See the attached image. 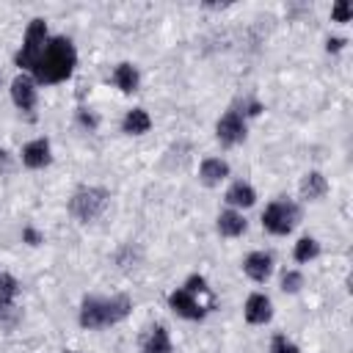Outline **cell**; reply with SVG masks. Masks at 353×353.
Here are the masks:
<instances>
[{"mask_svg": "<svg viewBox=\"0 0 353 353\" xmlns=\"http://www.w3.org/2000/svg\"><path fill=\"white\" fill-rule=\"evenodd\" d=\"M74 63H77V52L72 41L63 36H55V39H47L41 55L33 63V74L39 83H61L74 72Z\"/></svg>", "mask_w": 353, "mask_h": 353, "instance_id": "6da1fadb", "label": "cell"}, {"mask_svg": "<svg viewBox=\"0 0 353 353\" xmlns=\"http://www.w3.org/2000/svg\"><path fill=\"white\" fill-rule=\"evenodd\" d=\"M132 303L127 295H113V298H85L80 309V325L83 328H105L130 314Z\"/></svg>", "mask_w": 353, "mask_h": 353, "instance_id": "7a4b0ae2", "label": "cell"}, {"mask_svg": "<svg viewBox=\"0 0 353 353\" xmlns=\"http://www.w3.org/2000/svg\"><path fill=\"white\" fill-rule=\"evenodd\" d=\"M105 207H108V190H102V188H83L69 201L72 215L80 221H94Z\"/></svg>", "mask_w": 353, "mask_h": 353, "instance_id": "3957f363", "label": "cell"}, {"mask_svg": "<svg viewBox=\"0 0 353 353\" xmlns=\"http://www.w3.org/2000/svg\"><path fill=\"white\" fill-rule=\"evenodd\" d=\"M47 44V22L44 19H30L28 30H25V41H22V50L17 52V63L22 69H33L36 58L41 55Z\"/></svg>", "mask_w": 353, "mask_h": 353, "instance_id": "277c9868", "label": "cell"}, {"mask_svg": "<svg viewBox=\"0 0 353 353\" xmlns=\"http://www.w3.org/2000/svg\"><path fill=\"white\" fill-rule=\"evenodd\" d=\"M262 223H265V229L273 232V234H287V232H292V226L298 223V207H295L292 201H287V199L273 201V204L265 210Z\"/></svg>", "mask_w": 353, "mask_h": 353, "instance_id": "5b68a950", "label": "cell"}, {"mask_svg": "<svg viewBox=\"0 0 353 353\" xmlns=\"http://www.w3.org/2000/svg\"><path fill=\"white\" fill-rule=\"evenodd\" d=\"M245 138V121L240 116V110H226V116L218 121V141L223 146H234Z\"/></svg>", "mask_w": 353, "mask_h": 353, "instance_id": "8992f818", "label": "cell"}, {"mask_svg": "<svg viewBox=\"0 0 353 353\" xmlns=\"http://www.w3.org/2000/svg\"><path fill=\"white\" fill-rule=\"evenodd\" d=\"M168 303H171V309H174L176 314H182V317H188V320H201V317H204L201 303H199L188 290H176V292H171Z\"/></svg>", "mask_w": 353, "mask_h": 353, "instance_id": "52a82bcc", "label": "cell"}, {"mask_svg": "<svg viewBox=\"0 0 353 353\" xmlns=\"http://www.w3.org/2000/svg\"><path fill=\"white\" fill-rule=\"evenodd\" d=\"M11 99H14V105H17L19 110H30V108L36 105V88H33V80L25 77V74L14 77V83H11Z\"/></svg>", "mask_w": 353, "mask_h": 353, "instance_id": "ba28073f", "label": "cell"}, {"mask_svg": "<svg viewBox=\"0 0 353 353\" xmlns=\"http://www.w3.org/2000/svg\"><path fill=\"white\" fill-rule=\"evenodd\" d=\"M243 270L248 273V279L265 281V279L270 276V270H273V259H270V254H265V251H254V254L245 256Z\"/></svg>", "mask_w": 353, "mask_h": 353, "instance_id": "9c48e42d", "label": "cell"}, {"mask_svg": "<svg viewBox=\"0 0 353 353\" xmlns=\"http://www.w3.org/2000/svg\"><path fill=\"white\" fill-rule=\"evenodd\" d=\"M22 163L28 168H44L50 163V143L44 138L39 141H30L25 149H22Z\"/></svg>", "mask_w": 353, "mask_h": 353, "instance_id": "30bf717a", "label": "cell"}, {"mask_svg": "<svg viewBox=\"0 0 353 353\" xmlns=\"http://www.w3.org/2000/svg\"><path fill=\"white\" fill-rule=\"evenodd\" d=\"M270 314H273V306H270V301H268L265 295L254 292V295L245 301V320H248V323H254V325L268 323Z\"/></svg>", "mask_w": 353, "mask_h": 353, "instance_id": "8fae6325", "label": "cell"}, {"mask_svg": "<svg viewBox=\"0 0 353 353\" xmlns=\"http://www.w3.org/2000/svg\"><path fill=\"white\" fill-rule=\"evenodd\" d=\"M218 232L223 237H237V234L245 232V218L240 212H234V210H226V212L218 215Z\"/></svg>", "mask_w": 353, "mask_h": 353, "instance_id": "7c38bea8", "label": "cell"}, {"mask_svg": "<svg viewBox=\"0 0 353 353\" xmlns=\"http://www.w3.org/2000/svg\"><path fill=\"white\" fill-rule=\"evenodd\" d=\"M226 174H229V165L223 160H218V157L204 160L201 163V171H199V176H201L204 185H218L221 179H226Z\"/></svg>", "mask_w": 353, "mask_h": 353, "instance_id": "4fadbf2b", "label": "cell"}, {"mask_svg": "<svg viewBox=\"0 0 353 353\" xmlns=\"http://www.w3.org/2000/svg\"><path fill=\"white\" fill-rule=\"evenodd\" d=\"M143 353H171V339L163 325H154L143 342Z\"/></svg>", "mask_w": 353, "mask_h": 353, "instance_id": "5bb4252c", "label": "cell"}, {"mask_svg": "<svg viewBox=\"0 0 353 353\" xmlns=\"http://www.w3.org/2000/svg\"><path fill=\"white\" fill-rule=\"evenodd\" d=\"M121 127H124V132H130V135H141V132H146V130L152 127V119L146 116V110H141V108H132V110L124 116Z\"/></svg>", "mask_w": 353, "mask_h": 353, "instance_id": "9a60e30c", "label": "cell"}, {"mask_svg": "<svg viewBox=\"0 0 353 353\" xmlns=\"http://www.w3.org/2000/svg\"><path fill=\"white\" fill-rule=\"evenodd\" d=\"M325 190H328V182H325V176L317 174V171L306 174L303 182H301V193H303V199H312V201H314V199L325 196Z\"/></svg>", "mask_w": 353, "mask_h": 353, "instance_id": "2e32d148", "label": "cell"}, {"mask_svg": "<svg viewBox=\"0 0 353 353\" xmlns=\"http://www.w3.org/2000/svg\"><path fill=\"white\" fill-rule=\"evenodd\" d=\"M254 199H256V193H254V188L245 185V182H234V185L226 190V201L234 204V207H251Z\"/></svg>", "mask_w": 353, "mask_h": 353, "instance_id": "e0dca14e", "label": "cell"}, {"mask_svg": "<svg viewBox=\"0 0 353 353\" xmlns=\"http://www.w3.org/2000/svg\"><path fill=\"white\" fill-rule=\"evenodd\" d=\"M113 80H116V85L121 88V91H135L138 88V69L132 66V63H119L116 66V74H113Z\"/></svg>", "mask_w": 353, "mask_h": 353, "instance_id": "ac0fdd59", "label": "cell"}, {"mask_svg": "<svg viewBox=\"0 0 353 353\" xmlns=\"http://www.w3.org/2000/svg\"><path fill=\"white\" fill-rule=\"evenodd\" d=\"M317 251H320L317 240L303 237V240H298V245H295V259H298V262H309V259L317 256Z\"/></svg>", "mask_w": 353, "mask_h": 353, "instance_id": "d6986e66", "label": "cell"}, {"mask_svg": "<svg viewBox=\"0 0 353 353\" xmlns=\"http://www.w3.org/2000/svg\"><path fill=\"white\" fill-rule=\"evenodd\" d=\"M17 295V279L14 276H0V298L3 301H8V298H14Z\"/></svg>", "mask_w": 353, "mask_h": 353, "instance_id": "ffe728a7", "label": "cell"}, {"mask_svg": "<svg viewBox=\"0 0 353 353\" xmlns=\"http://www.w3.org/2000/svg\"><path fill=\"white\" fill-rule=\"evenodd\" d=\"M331 17H334L336 22H347V19L353 17V8H350V3H345V0H339V3L334 6V11H331Z\"/></svg>", "mask_w": 353, "mask_h": 353, "instance_id": "44dd1931", "label": "cell"}, {"mask_svg": "<svg viewBox=\"0 0 353 353\" xmlns=\"http://www.w3.org/2000/svg\"><path fill=\"white\" fill-rule=\"evenodd\" d=\"M301 273H295V270H287L284 273V279H281V287L287 290V292H298V287H301Z\"/></svg>", "mask_w": 353, "mask_h": 353, "instance_id": "7402d4cb", "label": "cell"}, {"mask_svg": "<svg viewBox=\"0 0 353 353\" xmlns=\"http://www.w3.org/2000/svg\"><path fill=\"white\" fill-rule=\"evenodd\" d=\"M182 290H188L190 295H196V292H207V281H204L201 276H190V279H188V284H185Z\"/></svg>", "mask_w": 353, "mask_h": 353, "instance_id": "603a6c76", "label": "cell"}, {"mask_svg": "<svg viewBox=\"0 0 353 353\" xmlns=\"http://www.w3.org/2000/svg\"><path fill=\"white\" fill-rule=\"evenodd\" d=\"M270 353H298V347H295L292 342H287L284 336H276V339H273V347H270Z\"/></svg>", "mask_w": 353, "mask_h": 353, "instance_id": "cb8c5ba5", "label": "cell"}, {"mask_svg": "<svg viewBox=\"0 0 353 353\" xmlns=\"http://www.w3.org/2000/svg\"><path fill=\"white\" fill-rule=\"evenodd\" d=\"M342 44H345V39H328V50H342Z\"/></svg>", "mask_w": 353, "mask_h": 353, "instance_id": "d4e9b609", "label": "cell"}, {"mask_svg": "<svg viewBox=\"0 0 353 353\" xmlns=\"http://www.w3.org/2000/svg\"><path fill=\"white\" fill-rule=\"evenodd\" d=\"M80 119H83V124H88V127H94V124H97V119H94L91 113H85V110L80 113Z\"/></svg>", "mask_w": 353, "mask_h": 353, "instance_id": "484cf974", "label": "cell"}, {"mask_svg": "<svg viewBox=\"0 0 353 353\" xmlns=\"http://www.w3.org/2000/svg\"><path fill=\"white\" fill-rule=\"evenodd\" d=\"M25 237H28V240H30V243H33V245H36V243H39V234H36V232H33V229H28V232H25Z\"/></svg>", "mask_w": 353, "mask_h": 353, "instance_id": "4316f807", "label": "cell"}, {"mask_svg": "<svg viewBox=\"0 0 353 353\" xmlns=\"http://www.w3.org/2000/svg\"><path fill=\"white\" fill-rule=\"evenodd\" d=\"M0 306H3V298H0Z\"/></svg>", "mask_w": 353, "mask_h": 353, "instance_id": "83f0119b", "label": "cell"}]
</instances>
